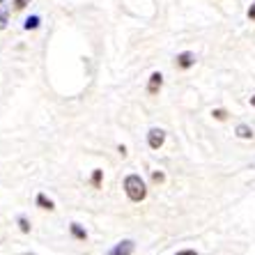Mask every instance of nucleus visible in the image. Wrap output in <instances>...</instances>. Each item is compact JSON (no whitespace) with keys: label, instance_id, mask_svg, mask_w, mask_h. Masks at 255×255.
<instances>
[{"label":"nucleus","instance_id":"nucleus-1","mask_svg":"<svg viewBox=\"0 0 255 255\" xmlns=\"http://www.w3.org/2000/svg\"><path fill=\"white\" fill-rule=\"evenodd\" d=\"M125 193L131 202H142L147 198V189H145V182L140 179V175H127L125 177Z\"/></svg>","mask_w":255,"mask_h":255},{"label":"nucleus","instance_id":"nucleus-16","mask_svg":"<svg viewBox=\"0 0 255 255\" xmlns=\"http://www.w3.org/2000/svg\"><path fill=\"white\" fill-rule=\"evenodd\" d=\"M177 255H198V253H196V251H191V249H186V251H179Z\"/></svg>","mask_w":255,"mask_h":255},{"label":"nucleus","instance_id":"nucleus-17","mask_svg":"<svg viewBox=\"0 0 255 255\" xmlns=\"http://www.w3.org/2000/svg\"><path fill=\"white\" fill-rule=\"evenodd\" d=\"M249 18H255V5H251V9H249Z\"/></svg>","mask_w":255,"mask_h":255},{"label":"nucleus","instance_id":"nucleus-19","mask_svg":"<svg viewBox=\"0 0 255 255\" xmlns=\"http://www.w3.org/2000/svg\"><path fill=\"white\" fill-rule=\"evenodd\" d=\"M0 2H2V0H0Z\"/></svg>","mask_w":255,"mask_h":255},{"label":"nucleus","instance_id":"nucleus-5","mask_svg":"<svg viewBox=\"0 0 255 255\" xmlns=\"http://www.w3.org/2000/svg\"><path fill=\"white\" fill-rule=\"evenodd\" d=\"M161 85H163V76H161L159 71H154L152 76H149V83H147V92L149 95H156L161 90Z\"/></svg>","mask_w":255,"mask_h":255},{"label":"nucleus","instance_id":"nucleus-14","mask_svg":"<svg viewBox=\"0 0 255 255\" xmlns=\"http://www.w3.org/2000/svg\"><path fill=\"white\" fill-rule=\"evenodd\" d=\"M28 2H30V0H14V7H16V9H23Z\"/></svg>","mask_w":255,"mask_h":255},{"label":"nucleus","instance_id":"nucleus-13","mask_svg":"<svg viewBox=\"0 0 255 255\" xmlns=\"http://www.w3.org/2000/svg\"><path fill=\"white\" fill-rule=\"evenodd\" d=\"M214 118H216V120H226L228 118V113H226V111H221V108H219V111H214Z\"/></svg>","mask_w":255,"mask_h":255},{"label":"nucleus","instance_id":"nucleus-7","mask_svg":"<svg viewBox=\"0 0 255 255\" xmlns=\"http://www.w3.org/2000/svg\"><path fill=\"white\" fill-rule=\"evenodd\" d=\"M71 235H74L76 239H83V242L88 239V232H85L83 228L78 226V223H71Z\"/></svg>","mask_w":255,"mask_h":255},{"label":"nucleus","instance_id":"nucleus-3","mask_svg":"<svg viewBox=\"0 0 255 255\" xmlns=\"http://www.w3.org/2000/svg\"><path fill=\"white\" fill-rule=\"evenodd\" d=\"M133 249H136V244L131 242V239H122L120 244H115L113 251H111L108 255H131L133 253Z\"/></svg>","mask_w":255,"mask_h":255},{"label":"nucleus","instance_id":"nucleus-11","mask_svg":"<svg viewBox=\"0 0 255 255\" xmlns=\"http://www.w3.org/2000/svg\"><path fill=\"white\" fill-rule=\"evenodd\" d=\"M18 228H21V232H25V235L30 232V223H28L25 216H18Z\"/></svg>","mask_w":255,"mask_h":255},{"label":"nucleus","instance_id":"nucleus-12","mask_svg":"<svg viewBox=\"0 0 255 255\" xmlns=\"http://www.w3.org/2000/svg\"><path fill=\"white\" fill-rule=\"evenodd\" d=\"M152 179H154L156 184H161V182L166 179V175H163V172H152Z\"/></svg>","mask_w":255,"mask_h":255},{"label":"nucleus","instance_id":"nucleus-10","mask_svg":"<svg viewBox=\"0 0 255 255\" xmlns=\"http://www.w3.org/2000/svg\"><path fill=\"white\" fill-rule=\"evenodd\" d=\"M37 25H39V16H30L28 21L23 23V28H25V30H35Z\"/></svg>","mask_w":255,"mask_h":255},{"label":"nucleus","instance_id":"nucleus-8","mask_svg":"<svg viewBox=\"0 0 255 255\" xmlns=\"http://www.w3.org/2000/svg\"><path fill=\"white\" fill-rule=\"evenodd\" d=\"M101 177H104V170H99V168H97V170L92 172V177H90V184L95 186V189H99V186H101Z\"/></svg>","mask_w":255,"mask_h":255},{"label":"nucleus","instance_id":"nucleus-6","mask_svg":"<svg viewBox=\"0 0 255 255\" xmlns=\"http://www.w3.org/2000/svg\"><path fill=\"white\" fill-rule=\"evenodd\" d=\"M37 205H39L42 209H48V212H51V209H55L53 200H51V198H46L44 193H37Z\"/></svg>","mask_w":255,"mask_h":255},{"label":"nucleus","instance_id":"nucleus-4","mask_svg":"<svg viewBox=\"0 0 255 255\" xmlns=\"http://www.w3.org/2000/svg\"><path fill=\"white\" fill-rule=\"evenodd\" d=\"M196 65V55L191 53V51H184V53L177 55V67L179 69H189V67Z\"/></svg>","mask_w":255,"mask_h":255},{"label":"nucleus","instance_id":"nucleus-15","mask_svg":"<svg viewBox=\"0 0 255 255\" xmlns=\"http://www.w3.org/2000/svg\"><path fill=\"white\" fill-rule=\"evenodd\" d=\"M5 21H7V12H0V28H5Z\"/></svg>","mask_w":255,"mask_h":255},{"label":"nucleus","instance_id":"nucleus-9","mask_svg":"<svg viewBox=\"0 0 255 255\" xmlns=\"http://www.w3.org/2000/svg\"><path fill=\"white\" fill-rule=\"evenodd\" d=\"M237 136L239 138H251V136H253V131H251L246 125H239L237 127Z\"/></svg>","mask_w":255,"mask_h":255},{"label":"nucleus","instance_id":"nucleus-2","mask_svg":"<svg viewBox=\"0 0 255 255\" xmlns=\"http://www.w3.org/2000/svg\"><path fill=\"white\" fill-rule=\"evenodd\" d=\"M163 142H166V131L163 129H149V133H147V145L152 149H159L161 145H163Z\"/></svg>","mask_w":255,"mask_h":255},{"label":"nucleus","instance_id":"nucleus-18","mask_svg":"<svg viewBox=\"0 0 255 255\" xmlns=\"http://www.w3.org/2000/svg\"><path fill=\"white\" fill-rule=\"evenodd\" d=\"M251 104H253V106H255V97H251Z\"/></svg>","mask_w":255,"mask_h":255}]
</instances>
